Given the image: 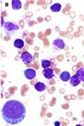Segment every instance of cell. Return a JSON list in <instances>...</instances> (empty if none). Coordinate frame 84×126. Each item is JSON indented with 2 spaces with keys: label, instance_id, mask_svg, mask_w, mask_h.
<instances>
[{
  "label": "cell",
  "instance_id": "cell-1",
  "mask_svg": "<svg viewBox=\"0 0 84 126\" xmlns=\"http://www.w3.org/2000/svg\"><path fill=\"white\" fill-rule=\"evenodd\" d=\"M1 115L6 123L12 125L17 124L25 119V105L17 100H9L2 107Z\"/></svg>",
  "mask_w": 84,
  "mask_h": 126
},
{
  "label": "cell",
  "instance_id": "cell-2",
  "mask_svg": "<svg viewBox=\"0 0 84 126\" xmlns=\"http://www.w3.org/2000/svg\"><path fill=\"white\" fill-rule=\"evenodd\" d=\"M3 29H4V32L7 36H13V35H15L17 32V30L19 29V27L18 25L15 24L14 22L7 21V22L4 23Z\"/></svg>",
  "mask_w": 84,
  "mask_h": 126
},
{
  "label": "cell",
  "instance_id": "cell-3",
  "mask_svg": "<svg viewBox=\"0 0 84 126\" xmlns=\"http://www.w3.org/2000/svg\"><path fill=\"white\" fill-rule=\"evenodd\" d=\"M52 47L55 50H60V49H63L65 47V43L62 39L60 38H57L52 42Z\"/></svg>",
  "mask_w": 84,
  "mask_h": 126
},
{
  "label": "cell",
  "instance_id": "cell-4",
  "mask_svg": "<svg viewBox=\"0 0 84 126\" xmlns=\"http://www.w3.org/2000/svg\"><path fill=\"white\" fill-rule=\"evenodd\" d=\"M21 60L23 61V63L28 64V63H30L32 61L33 58H32V55L28 51H24L21 55Z\"/></svg>",
  "mask_w": 84,
  "mask_h": 126
},
{
  "label": "cell",
  "instance_id": "cell-5",
  "mask_svg": "<svg viewBox=\"0 0 84 126\" xmlns=\"http://www.w3.org/2000/svg\"><path fill=\"white\" fill-rule=\"evenodd\" d=\"M24 75L28 79H33L36 78V70L33 69H28L24 71Z\"/></svg>",
  "mask_w": 84,
  "mask_h": 126
},
{
  "label": "cell",
  "instance_id": "cell-6",
  "mask_svg": "<svg viewBox=\"0 0 84 126\" xmlns=\"http://www.w3.org/2000/svg\"><path fill=\"white\" fill-rule=\"evenodd\" d=\"M43 76L48 79H50L51 78L54 77V70L52 69H50V68H48V69H44L43 70Z\"/></svg>",
  "mask_w": 84,
  "mask_h": 126
},
{
  "label": "cell",
  "instance_id": "cell-7",
  "mask_svg": "<svg viewBox=\"0 0 84 126\" xmlns=\"http://www.w3.org/2000/svg\"><path fill=\"white\" fill-rule=\"evenodd\" d=\"M69 83H70V85L73 86V87H76V86H78L80 83H81V80L77 78V76L76 75H73V76H70V78H69Z\"/></svg>",
  "mask_w": 84,
  "mask_h": 126
},
{
  "label": "cell",
  "instance_id": "cell-8",
  "mask_svg": "<svg viewBox=\"0 0 84 126\" xmlns=\"http://www.w3.org/2000/svg\"><path fill=\"white\" fill-rule=\"evenodd\" d=\"M59 78H60V79L62 81H68V79H69V78H70V74H69L68 71H63V72L60 73Z\"/></svg>",
  "mask_w": 84,
  "mask_h": 126
},
{
  "label": "cell",
  "instance_id": "cell-9",
  "mask_svg": "<svg viewBox=\"0 0 84 126\" xmlns=\"http://www.w3.org/2000/svg\"><path fill=\"white\" fill-rule=\"evenodd\" d=\"M34 87L37 92H44L46 90V85L44 84L43 82H37L34 85Z\"/></svg>",
  "mask_w": 84,
  "mask_h": 126
},
{
  "label": "cell",
  "instance_id": "cell-10",
  "mask_svg": "<svg viewBox=\"0 0 84 126\" xmlns=\"http://www.w3.org/2000/svg\"><path fill=\"white\" fill-rule=\"evenodd\" d=\"M22 3L19 0H13L12 1V8L14 10H18L21 8Z\"/></svg>",
  "mask_w": 84,
  "mask_h": 126
},
{
  "label": "cell",
  "instance_id": "cell-11",
  "mask_svg": "<svg viewBox=\"0 0 84 126\" xmlns=\"http://www.w3.org/2000/svg\"><path fill=\"white\" fill-rule=\"evenodd\" d=\"M24 45H25L24 40L21 39V38H17V39H16V40L14 41V46L17 48H22V47H24Z\"/></svg>",
  "mask_w": 84,
  "mask_h": 126
},
{
  "label": "cell",
  "instance_id": "cell-12",
  "mask_svg": "<svg viewBox=\"0 0 84 126\" xmlns=\"http://www.w3.org/2000/svg\"><path fill=\"white\" fill-rule=\"evenodd\" d=\"M76 76L81 81H83L84 80V70L83 69H80L77 70V73H76Z\"/></svg>",
  "mask_w": 84,
  "mask_h": 126
},
{
  "label": "cell",
  "instance_id": "cell-13",
  "mask_svg": "<svg viewBox=\"0 0 84 126\" xmlns=\"http://www.w3.org/2000/svg\"><path fill=\"white\" fill-rule=\"evenodd\" d=\"M50 9H51V11H52V12H59V11L61 10V5H60L59 3L54 4V5H52V6H51Z\"/></svg>",
  "mask_w": 84,
  "mask_h": 126
},
{
  "label": "cell",
  "instance_id": "cell-14",
  "mask_svg": "<svg viewBox=\"0 0 84 126\" xmlns=\"http://www.w3.org/2000/svg\"><path fill=\"white\" fill-rule=\"evenodd\" d=\"M50 64H51V62L48 60H43L42 61H41V67H42L43 69H48V68H50Z\"/></svg>",
  "mask_w": 84,
  "mask_h": 126
},
{
  "label": "cell",
  "instance_id": "cell-15",
  "mask_svg": "<svg viewBox=\"0 0 84 126\" xmlns=\"http://www.w3.org/2000/svg\"><path fill=\"white\" fill-rule=\"evenodd\" d=\"M54 124H55V125H56V126H58V125H59V124H60V123H59V122H56V123H54Z\"/></svg>",
  "mask_w": 84,
  "mask_h": 126
}]
</instances>
